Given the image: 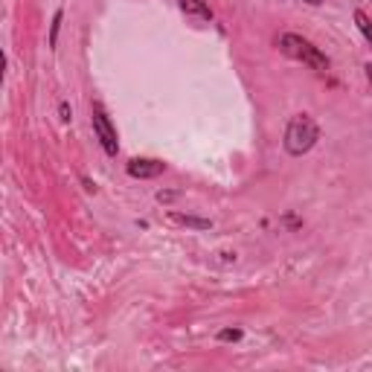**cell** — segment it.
I'll return each instance as SVG.
<instances>
[{
  "mask_svg": "<svg viewBox=\"0 0 372 372\" xmlns=\"http://www.w3.org/2000/svg\"><path fill=\"white\" fill-rule=\"evenodd\" d=\"M317 140H320V125L309 114H297V117H291V122L285 128L282 145L291 157H302L305 152L314 149Z\"/></svg>",
  "mask_w": 372,
  "mask_h": 372,
  "instance_id": "7a4b0ae2",
  "label": "cell"
},
{
  "mask_svg": "<svg viewBox=\"0 0 372 372\" xmlns=\"http://www.w3.org/2000/svg\"><path fill=\"white\" fill-rule=\"evenodd\" d=\"M90 125H93V134H96V140L102 143L105 154H108V157H117V152H120L117 128H114V122H111V117L105 114L102 102H93V105H90Z\"/></svg>",
  "mask_w": 372,
  "mask_h": 372,
  "instance_id": "3957f363",
  "label": "cell"
},
{
  "mask_svg": "<svg viewBox=\"0 0 372 372\" xmlns=\"http://www.w3.org/2000/svg\"><path fill=\"white\" fill-rule=\"evenodd\" d=\"M277 47H280V53H285L288 58L309 64V67L317 70V73H329V58H326V53H323L320 47H314L309 38L297 35V32H282V35L277 38Z\"/></svg>",
  "mask_w": 372,
  "mask_h": 372,
  "instance_id": "6da1fadb",
  "label": "cell"
},
{
  "mask_svg": "<svg viewBox=\"0 0 372 372\" xmlns=\"http://www.w3.org/2000/svg\"><path fill=\"white\" fill-rule=\"evenodd\" d=\"M125 172L131 175V177H137V181H152V177H157V175L166 172V163H160V160H152V157H134V160H128Z\"/></svg>",
  "mask_w": 372,
  "mask_h": 372,
  "instance_id": "277c9868",
  "label": "cell"
},
{
  "mask_svg": "<svg viewBox=\"0 0 372 372\" xmlns=\"http://www.w3.org/2000/svg\"><path fill=\"white\" fill-rule=\"evenodd\" d=\"M61 18H64V12L58 9V12H56V18H53V32H50V47H56V38H58V26H61Z\"/></svg>",
  "mask_w": 372,
  "mask_h": 372,
  "instance_id": "9c48e42d",
  "label": "cell"
},
{
  "mask_svg": "<svg viewBox=\"0 0 372 372\" xmlns=\"http://www.w3.org/2000/svg\"><path fill=\"white\" fill-rule=\"evenodd\" d=\"M305 3H312V6H320V3H326V0H305Z\"/></svg>",
  "mask_w": 372,
  "mask_h": 372,
  "instance_id": "4fadbf2b",
  "label": "cell"
},
{
  "mask_svg": "<svg viewBox=\"0 0 372 372\" xmlns=\"http://www.w3.org/2000/svg\"><path fill=\"white\" fill-rule=\"evenodd\" d=\"M175 198V192H157V201L163 204V201H172Z\"/></svg>",
  "mask_w": 372,
  "mask_h": 372,
  "instance_id": "8fae6325",
  "label": "cell"
},
{
  "mask_svg": "<svg viewBox=\"0 0 372 372\" xmlns=\"http://www.w3.org/2000/svg\"><path fill=\"white\" fill-rule=\"evenodd\" d=\"M177 6H181V12L192 15V18H201V21H213L216 18L213 9H209L204 0H177Z\"/></svg>",
  "mask_w": 372,
  "mask_h": 372,
  "instance_id": "5b68a950",
  "label": "cell"
},
{
  "mask_svg": "<svg viewBox=\"0 0 372 372\" xmlns=\"http://www.w3.org/2000/svg\"><path fill=\"white\" fill-rule=\"evenodd\" d=\"M169 218H172L175 224H181V227H192V230H209V227H213V221H209V218L181 216V213H169Z\"/></svg>",
  "mask_w": 372,
  "mask_h": 372,
  "instance_id": "8992f818",
  "label": "cell"
},
{
  "mask_svg": "<svg viewBox=\"0 0 372 372\" xmlns=\"http://www.w3.org/2000/svg\"><path fill=\"white\" fill-rule=\"evenodd\" d=\"M241 337H245V332H241V329H221L218 332V341L221 343H238Z\"/></svg>",
  "mask_w": 372,
  "mask_h": 372,
  "instance_id": "ba28073f",
  "label": "cell"
},
{
  "mask_svg": "<svg viewBox=\"0 0 372 372\" xmlns=\"http://www.w3.org/2000/svg\"><path fill=\"white\" fill-rule=\"evenodd\" d=\"M355 26L364 32V38H366L369 47H372V21H369V15H366L364 9H355Z\"/></svg>",
  "mask_w": 372,
  "mask_h": 372,
  "instance_id": "52a82bcc",
  "label": "cell"
},
{
  "mask_svg": "<svg viewBox=\"0 0 372 372\" xmlns=\"http://www.w3.org/2000/svg\"><path fill=\"white\" fill-rule=\"evenodd\" d=\"M364 70H366V79H369V85H372V64H366Z\"/></svg>",
  "mask_w": 372,
  "mask_h": 372,
  "instance_id": "7c38bea8",
  "label": "cell"
},
{
  "mask_svg": "<svg viewBox=\"0 0 372 372\" xmlns=\"http://www.w3.org/2000/svg\"><path fill=\"white\" fill-rule=\"evenodd\" d=\"M58 114H61V120H64V122H70V120H73V111H70V105H67V102H61V105H58Z\"/></svg>",
  "mask_w": 372,
  "mask_h": 372,
  "instance_id": "30bf717a",
  "label": "cell"
}]
</instances>
